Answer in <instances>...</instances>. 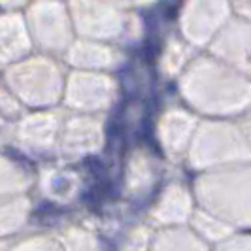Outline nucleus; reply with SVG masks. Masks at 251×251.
I'll use <instances>...</instances> for the list:
<instances>
[{
    "label": "nucleus",
    "instance_id": "nucleus-2",
    "mask_svg": "<svg viewBox=\"0 0 251 251\" xmlns=\"http://www.w3.org/2000/svg\"><path fill=\"white\" fill-rule=\"evenodd\" d=\"M142 53H144V59H146L148 63H153V61H155V57H157V53H159L157 40H153V38L146 40V44H144V50H142Z\"/></svg>",
    "mask_w": 251,
    "mask_h": 251
},
{
    "label": "nucleus",
    "instance_id": "nucleus-4",
    "mask_svg": "<svg viewBox=\"0 0 251 251\" xmlns=\"http://www.w3.org/2000/svg\"><path fill=\"white\" fill-rule=\"evenodd\" d=\"M53 187H55L57 193H61V191H64V189H68V181H66L64 177H57V179L53 181Z\"/></svg>",
    "mask_w": 251,
    "mask_h": 251
},
{
    "label": "nucleus",
    "instance_id": "nucleus-1",
    "mask_svg": "<svg viewBox=\"0 0 251 251\" xmlns=\"http://www.w3.org/2000/svg\"><path fill=\"white\" fill-rule=\"evenodd\" d=\"M83 166L87 168V172L91 176H95V179H106V164L102 163L99 157H87L83 159Z\"/></svg>",
    "mask_w": 251,
    "mask_h": 251
},
{
    "label": "nucleus",
    "instance_id": "nucleus-3",
    "mask_svg": "<svg viewBox=\"0 0 251 251\" xmlns=\"http://www.w3.org/2000/svg\"><path fill=\"white\" fill-rule=\"evenodd\" d=\"M163 15L166 19H174L177 15V10H179V4H163Z\"/></svg>",
    "mask_w": 251,
    "mask_h": 251
}]
</instances>
